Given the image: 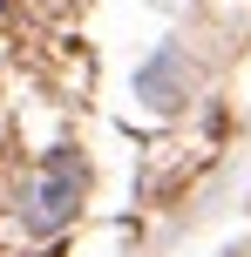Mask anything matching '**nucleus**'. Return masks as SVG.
I'll use <instances>...</instances> for the list:
<instances>
[{"label": "nucleus", "instance_id": "nucleus-3", "mask_svg": "<svg viewBox=\"0 0 251 257\" xmlns=\"http://www.w3.org/2000/svg\"><path fill=\"white\" fill-rule=\"evenodd\" d=\"M0 14H7V0H0Z\"/></svg>", "mask_w": 251, "mask_h": 257}, {"label": "nucleus", "instance_id": "nucleus-2", "mask_svg": "<svg viewBox=\"0 0 251 257\" xmlns=\"http://www.w3.org/2000/svg\"><path fill=\"white\" fill-rule=\"evenodd\" d=\"M177 75H184V61H177V48H163L156 61L136 75V88H143V102L149 108H177Z\"/></svg>", "mask_w": 251, "mask_h": 257}, {"label": "nucleus", "instance_id": "nucleus-1", "mask_svg": "<svg viewBox=\"0 0 251 257\" xmlns=\"http://www.w3.org/2000/svg\"><path fill=\"white\" fill-rule=\"evenodd\" d=\"M81 190H89V163H81L75 149H48L41 169H34V190H27L21 223L34 237H61L68 223H75V210H81Z\"/></svg>", "mask_w": 251, "mask_h": 257}]
</instances>
